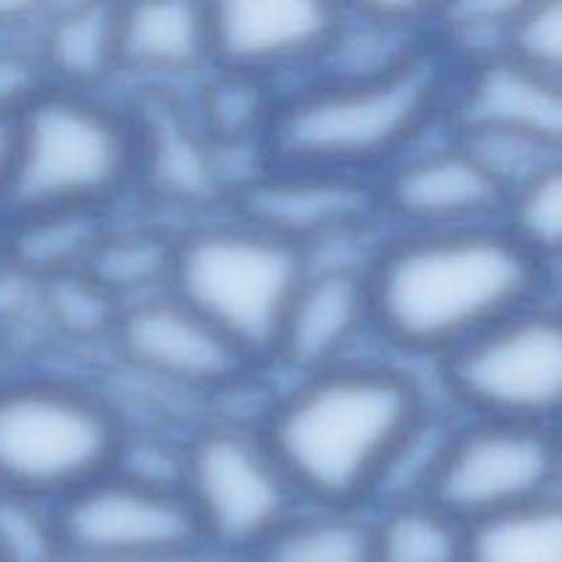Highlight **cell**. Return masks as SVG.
<instances>
[{"mask_svg":"<svg viewBox=\"0 0 562 562\" xmlns=\"http://www.w3.org/2000/svg\"><path fill=\"white\" fill-rule=\"evenodd\" d=\"M126 417L108 387L77 376L0 379V488L58 503L113 472Z\"/></svg>","mask_w":562,"mask_h":562,"instance_id":"8992f818","label":"cell"},{"mask_svg":"<svg viewBox=\"0 0 562 562\" xmlns=\"http://www.w3.org/2000/svg\"><path fill=\"white\" fill-rule=\"evenodd\" d=\"M448 124L510 140L543 159L562 157V80L508 53L453 66Z\"/></svg>","mask_w":562,"mask_h":562,"instance_id":"5bb4252c","label":"cell"},{"mask_svg":"<svg viewBox=\"0 0 562 562\" xmlns=\"http://www.w3.org/2000/svg\"><path fill=\"white\" fill-rule=\"evenodd\" d=\"M170 562H256V558L247 552H234V549H225V547H217V543L201 541Z\"/></svg>","mask_w":562,"mask_h":562,"instance_id":"f546056e","label":"cell"},{"mask_svg":"<svg viewBox=\"0 0 562 562\" xmlns=\"http://www.w3.org/2000/svg\"><path fill=\"white\" fill-rule=\"evenodd\" d=\"M467 562H562V492L470 525Z\"/></svg>","mask_w":562,"mask_h":562,"instance_id":"603a6c76","label":"cell"},{"mask_svg":"<svg viewBox=\"0 0 562 562\" xmlns=\"http://www.w3.org/2000/svg\"><path fill=\"white\" fill-rule=\"evenodd\" d=\"M181 494L203 541L247 554H256L302 505L261 428L212 417L187 434Z\"/></svg>","mask_w":562,"mask_h":562,"instance_id":"ba28073f","label":"cell"},{"mask_svg":"<svg viewBox=\"0 0 562 562\" xmlns=\"http://www.w3.org/2000/svg\"><path fill=\"white\" fill-rule=\"evenodd\" d=\"M549 296H552V302H554V305H558L560 307V311H562V280H560V285H558V289H549Z\"/></svg>","mask_w":562,"mask_h":562,"instance_id":"1f68e13d","label":"cell"},{"mask_svg":"<svg viewBox=\"0 0 562 562\" xmlns=\"http://www.w3.org/2000/svg\"><path fill=\"white\" fill-rule=\"evenodd\" d=\"M503 223L549 269L562 267V157L543 162L510 190Z\"/></svg>","mask_w":562,"mask_h":562,"instance_id":"cb8c5ba5","label":"cell"},{"mask_svg":"<svg viewBox=\"0 0 562 562\" xmlns=\"http://www.w3.org/2000/svg\"><path fill=\"white\" fill-rule=\"evenodd\" d=\"M11 165H14V119L0 115V220H3L5 198H9Z\"/></svg>","mask_w":562,"mask_h":562,"instance_id":"f1b7e54d","label":"cell"},{"mask_svg":"<svg viewBox=\"0 0 562 562\" xmlns=\"http://www.w3.org/2000/svg\"><path fill=\"white\" fill-rule=\"evenodd\" d=\"M252 558L256 562H376L371 510L300 505Z\"/></svg>","mask_w":562,"mask_h":562,"instance_id":"44dd1931","label":"cell"},{"mask_svg":"<svg viewBox=\"0 0 562 562\" xmlns=\"http://www.w3.org/2000/svg\"><path fill=\"white\" fill-rule=\"evenodd\" d=\"M176 231L154 223H115L110 217L82 272L97 280L121 307L170 291Z\"/></svg>","mask_w":562,"mask_h":562,"instance_id":"ffe728a7","label":"cell"},{"mask_svg":"<svg viewBox=\"0 0 562 562\" xmlns=\"http://www.w3.org/2000/svg\"><path fill=\"white\" fill-rule=\"evenodd\" d=\"M434 373L459 417L562 431V311L547 294L439 360Z\"/></svg>","mask_w":562,"mask_h":562,"instance_id":"52a82bcc","label":"cell"},{"mask_svg":"<svg viewBox=\"0 0 562 562\" xmlns=\"http://www.w3.org/2000/svg\"><path fill=\"white\" fill-rule=\"evenodd\" d=\"M376 562H467L470 527L434 499H404L371 510Z\"/></svg>","mask_w":562,"mask_h":562,"instance_id":"7402d4cb","label":"cell"},{"mask_svg":"<svg viewBox=\"0 0 562 562\" xmlns=\"http://www.w3.org/2000/svg\"><path fill=\"white\" fill-rule=\"evenodd\" d=\"M431 406L406 362L357 357L289 379L261 434L302 505L371 510L390 461Z\"/></svg>","mask_w":562,"mask_h":562,"instance_id":"7a4b0ae2","label":"cell"},{"mask_svg":"<svg viewBox=\"0 0 562 562\" xmlns=\"http://www.w3.org/2000/svg\"><path fill=\"white\" fill-rule=\"evenodd\" d=\"M552 269L505 223L387 231L371 269L373 338L437 366L510 313L549 294Z\"/></svg>","mask_w":562,"mask_h":562,"instance_id":"6da1fadb","label":"cell"},{"mask_svg":"<svg viewBox=\"0 0 562 562\" xmlns=\"http://www.w3.org/2000/svg\"><path fill=\"white\" fill-rule=\"evenodd\" d=\"M231 212L283 236L300 250L340 231L382 223L373 181L269 159L236 190Z\"/></svg>","mask_w":562,"mask_h":562,"instance_id":"9a60e30c","label":"cell"},{"mask_svg":"<svg viewBox=\"0 0 562 562\" xmlns=\"http://www.w3.org/2000/svg\"><path fill=\"white\" fill-rule=\"evenodd\" d=\"M49 86L69 91H110L121 80L119 5H49L36 33Z\"/></svg>","mask_w":562,"mask_h":562,"instance_id":"ac0fdd59","label":"cell"},{"mask_svg":"<svg viewBox=\"0 0 562 562\" xmlns=\"http://www.w3.org/2000/svg\"><path fill=\"white\" fill-rule=\"evenodd\" d=\"M140 190L135 104L110 91L49 86L14 119V165L3 217L25 212L113 214Z\"/></svg>","mask_w":562,"mask_h":562,"instance_id":"277c9868","label":"cell"},{"mask_svg":"<svg viewBox=\"0 0 562 562\" xmlns=\"http://www.w3.org/2000/svg\"><path fill=\"white\" fill-rule=\"evenodd\" d=\"M119 60L121 77L146 93L198 86L214 69L209 5L187 0L119 5Z\"/></svg>","mask_w":562,"mask_h":562,"instance_id":"e0dca14e","label":"cell"},{"mask_svg":"<svg viewBox=\"0 0 562 562\" xmlns=\"http://www.w3.org/2000/svg\"><path fill=\"white\" fill-rule=\"evenodd\" d=\"M453 64L437 38L371 69L318 71L280 91L269 162L373 181L448 126Z\"/></svg>","mask_w":562,"mask_h":562,"instance_id":"3957f363","label":"cell"},{"mask_svg":"<svg viewBox=\"0 0 562 562\" xmlns=\"http://www.w3.org/2000/svg\"><path fill=\"white\" fill-rule=\"evenodd\" d=\"M66 562H170L203 541L176 488L108 472L55 503Z\"/></svg>","mask_w":562,"mask_h":562,"instance_id":"8fae6325","label":"cell"},{"mask_svg":"<svg viewBox=\"0 0 562 562\" xmlns=\"http://www.w3.org/2000/svg\"><path fill=\"white\" fill-rule=\"evenodd\" d=\"M373 192L387 231L503 223L510 198V187L450 124L376 176Z\"/></svg>","mask_w":562,"mask_h":562,"instance_id":"7c38bea8","label":"cell"},{"mask_svg":"<svg viewBox=\"0 0 562 562\" xmlns=\"http://www.w3.org/2000/svg\"><path fill=\"white\" fill-rule=\"evenodd\" d=\"M110 217L97 212L9 214L3 217L5 261L38 285L82 272Z\"/></svg>","mask_w":562,"mask_h":562,"instance_id":"d6986e66","label":"cell"},{"mask_svg":"<svg viewBox=\"0 0 562 562\" xmlns=\"http://www.w3.org/2000/svg\"><path fill=\"white\" fill-rule=\"evenodd\" d=\"M562 492V431L461 417L431 499L467 527Z\"/></svg>","mask_w":562,"mask_h":562,"instance_id":"9c48e42d","label":"cell"},{"mask_svg":"<svg viewBox=\"0 0 562 562\" xmlns=\"http://www.w3.org/2000/svg\"><path fill=\"white\" fill-rule=\"evenodd\" d=\"M38 311L60 338L108 346L121 305L97 280L75 272L38 285Z\"/></svg>","mask_w":562,"mask_h":562,"instance_id":"d4e9b609","label":"cell"},{"mask_svg":"<svg viewBox=\"0 0 562 562\" xmlns=\"http://www.w3.org/2000/svg\"><path fill=\"white\" fill-rule=\"evenodd\" d=\"M0 562H66L55 503L0 488Z\"/></svg>","mask_w":562,"mask_h":562,"instance_id":"484cf974","label":"cell"},{"mask_svg":"<svg viewBox=\"0 0 562 562\" xmlns=\"http://www.w3.org/2000/svg\"><path fill=\"white\" fill-rule=\"evenodd\" d=\"M212 71L250 77L285 91L318 75L349 27L344 5L313 0H234L209 5Z\"/></svg>","mask_w":562,"mask_h":562,"instance_id":"4fadbf2b","label":"cell"},{"mask_svg":"<svg viewBox=\"0 0 562 562\" xmlns=\"http://www.w3.org/2000/svg\"><path fill=\"white\" fill-rule=\"evenodd\" d=\"M373 335L368 274L307 267L274 338L269 368L289 379L313 376L357 360Z\"/></svg>","mask_w":562,"mask_h":562,"instance_id":"2e32d148","label":"cell"},{"mask_svg":"<svg viewBox=\"0 0 562 562\" xmlns=\"http://www.w3.org/2000/svg\"><path fill=\"white\" fill-rule=\"evenodd\" d=\"M108 349L126 376L201 404L263 368L173 291L121 307Z\"/></svg>","mask_w":562,"mask_h":562,"instance_id":"30bf717a","label":"cell"},{"mask_svg":"<svg viewBox=\"0 0 562 562\" xmlns=\"http://www.w3.org/2000/svg\"><path fill=\"white\" fill-rule=\"evenodd\" d=\"M505 53L562 80V0L521 3L510 22Z\"/></svg>","mask_w":562,"mask_h":562,"instance_id":"4316f807","label":"cell"},{"mask_svg":"<svg viewBox=\"0 0 562 562\" xmlns=\"http://www.w3.org/2000/svg\"><path fill=\"white\" fill-rule=\"evenodd\" d=\"M49 88L36 42L0 38V115L16 119L36 97Z\"/></svg>","mask_w":562,"mask_h":562,"instance_id":"83f0119b","label":"cell"},{"mask_svg":"<svg viewBox=\"0 0 562 562\" xmlns=\"http://www.w3.org/2000/svg\"><path fill=\"white\" fill-rule=\"evenodd\" d=\"M5 234H3V220H0V269L5 267Z\"/></svg>","mask_w":562,"mask_h":562,"instance_id":"4dcf8cb0","label":"cell"},{"mask_svg":"<svg viewBox=\"0 0 562 562\" xmlns=\"http://www.w3.org/2000/svg\"><path fill=\"white\" fill-rule=\"evenodd\" d=\"M305 272L300 247L225 209L179 225L170 291L250 360L269 368L278 329Z\"/></svg>","mask_w":562,"mask_h":562,"instance_id":"5b68a950","label":"cell"}]
</instances>
